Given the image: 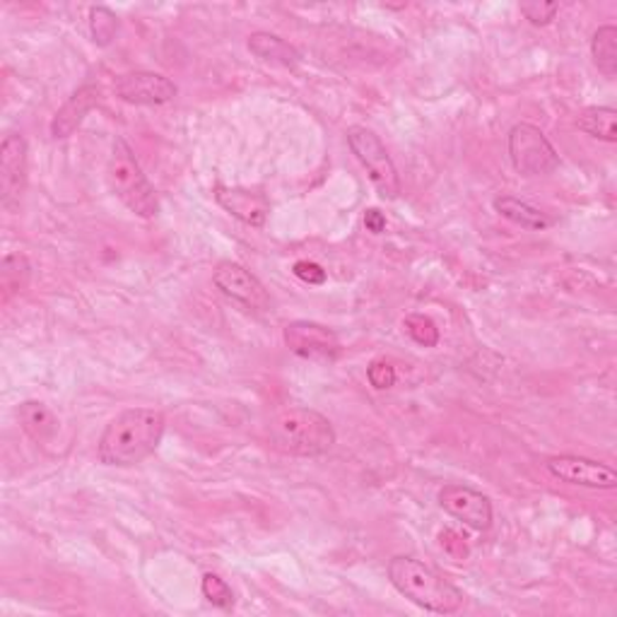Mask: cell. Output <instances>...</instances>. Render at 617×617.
Wrapping results in <instances>:
<instances>
[{
    "instance_id": "6da1fadb",
    "label": "cell",
    "mask_w": 617,
    "mask_h": 617,
    "mask_svg": "<svg viewBox=\"0 0 617 617\" xmlns=\"http://www.w3.org/2000/svg\"><path fill=\"white\" fill-rule=\"evenodd\" d=\"M167 419L155 408H128L102 432L97 456L109 468L138 466L160 449Z\"/></svg>"
},
{
    "instance_id": "7a4b0ae2",
    "label": "cell",
    "mask_w": 617,
    "mask_h": 617,
    "mask_svg": "<svg viewBox=\"0 0 617 617\" xmlns=\"http://www.w3.org/2000/svg\"><path fill=\"white\" fill-rule=\"evenodd\" d=\"M389 582L401 596L415 603L417 608L437 615H454L464 608V591L432 570L423 560L411 555H396L389 562Z\"/></svg>"
},
{
    "instance_id": "3957f363",
    "label": "cell",
    "mask_w": 617,
    "mask_h": 617,
    "mask_svg": "<svg viewBox=\"0 0 617 617\" xmlns=\"http://www.w3.org/2000/svg\"><path fill=\"white\" fill-rule=\"evenodd\" d=\"M268 435L275 449L299 458L323 456L336 444L331 419L305 405H295L275 415L268 425Z\"/></svg>"
},
{
    "instance_id": "277c9868",
    "label": "cell",
    "mask_w": 617,
    "mask_h": 617,
    "mask_svg": "<svg viewBox=\"0 0 617 617\" xmlns=\"http://www.w3.org/2000/svg\"><path fill=\"white\" fill-rule=\"evenodd\" d=\"M107 181L114 195L121 201L130 213L138 217H155L160 213V199L150 183L148 174L142 172L138 157L130 150L124 138H116L114 150L107 164Z\"/></svg>"
},
{
    "instance_id": "5b68a950",
    "label": "cell",
    "mask_w": 617,
    "mask_h": 617,
    "mask_svg": "<svg viewBox=\"0 0 617 617\" xmlns=\"http://www.w3.org/2000/svg\"><path fill=\"white\" fill-rule=\"evenodd\" d=\"M345 136L352 155L358 157L360 164L366 169V174H370L379 195L386 201H396L401 193V177L382 138L366 126H350Z\"/></svg>"
},
{
    "instance_id": "8992f818",
    "label": "cell",
    "mask_w": 617,
    "mask_h": 617,
    "mask_svg": "<svg viewBox=\"0 0 617 617\" xmlns=\"http://www.w3.org/2000/svg\"><path fill=\"white\" fill-rule=\"evenodd\" d=\"M509 160L521 177H547L560 167L555 146L533 124H517L509 130Z\"/></svg>"
},
{
    "instance_id": "52a82bcc",
    "label": "cell",
    "mask_w": 617,
    "mask_h": 617,
    "mask_svg": "<svg viewBox=\"0 0 617 617\" xmlns=\"http://www.w3.org/2000/svg\"><path fill=\"white\" fill-rule=\"evenodd\" d=\"M114 95L134 107H162L177 99L179 87L162 73L134 71L116 77Z\"/></svg>"
},
{
    "instance_id": "ba28073f",
    "label": "cell",
    "mask_w": 617,
    "mask_h": 617,
    "mask_svg": "<svg viewBox=\"0 0 617 617\" xmlns=\"http://www.w3.org/2000/svg\"><path fill=\"white\" fill-rule=\"evenodd\" d=\"M547 472L560 482L576 485V488L586 490H615L617 488V472L608 464L594 461L586 456L564 454L550 458L545 464Z\"/></svg>"
},
{
    "instance_id": "9c48e42d",
    "label": "cell",
    "mask_w": 617,
    "mask_h": 617,
    "mask_svg": "<svg viewBox=\"0 0 617 617\" xmlns=\"http://www.w3.org/2000/svg\"><path fill=\"white\" fill-rule=\"evenodd\" d=\"M439 507L446 514L461 521L464 526L472 531H488L492 526V502L488 494L480 490H472L468 485H444L437 494Z\"/></svg>"
},
{
    "instance_id": "30bf717a",
    "label": "cell",
    "mask_w": 617,
    "mask_h": 617,
    "mask_svg": "<svg viewBox=\"0 0 617 617\" xmlns=\"http://www.w3.org/2000/svg\"><path fill=\"white\" fill-rule=\"evenodd\" d=\"M213 283L222 295L246 309L266 311L270 307V295L264 283L242 264H234V260H222L213 273Z\"/></svg>"
},
{
    "instance_id": "8fae6325",
    "label": "cell",
    "mask_w": 617,
    "mask_h": 617,
    "mask_svg": "<svg viewBox=\"0 0 617 617\" xmlns=\"http://www.w3.org/2000/svg\"><path fill=\"white\" fill-rule=\"evenodd\" d=\"M285 345L290 348L297 358L333 362L340 358V340L336 331L317 321H292L283 331Z\"/></svg>"
},
{
    "instance_id": "7c38bea8",
    "label": "cell",
    "mask_w": 617,
    "mask_h": 617,
    "mask_svg": "<svg viewBox=\"0 0 617 617\" xmlns=\"http://www.w3.org/2000/svg\"><path fill=\"white\" fill-rule=\"evenodd\" d=\"M28 140L20 134L6 136L0 146V203L6 210H15L28 187Z\"/></svg>"
},
{
    "instance_id": "4fadbf2b",
    "label": "cell",
    "mask_w": 617,
    "mask_h": 617,
    "mask_svg": "<svg viewBox=\"0 0 617 617\" xmlns=\"http://www.w3.org/2000/svg\"><path fill=\"white\" fill-rule=\"evenodd\" d=\"M217 205L244 225L264 227L270 215V203L264 193L240 187H215Z\"/></svg>"
},
{
    "instance_id": "5bb4252c",
    "label": "cell",
    "mask_w": 617,
    "mask_h": 617,
    "mask_svg": "<svg viewBox=\"0 0 617 617\" xmlns=\"http://www.w3.org/2000/svg\"><path fill=\"white\" fill-rule=\"evenodd\" d=\"M99 104V87L97 85H83L81 89H75L68 97V102L56 111V116L51 118V138L63 140L71 138L77 128L83 126L85 116L95 109Z\"/></svg>"
},
{
    "instance_id": "9a60e30c",
    "label": "cell",
    "mask_w": 617,
    "mask_h": 617,
    "mask_svg": "<svg viewBox=\"0 0 617 617\" xmlns=\"http://www.w3.org/2000/svg\"><path fill=\"white\" fill-rule=\"evenodd\" d=\"M248 51L258 61L280 65V68H297L301 63L299 51L290 42H285L283 36L270 32H254L248 36Z\"/></svg>"
},
{
    "instance_id": "2e32d148",
    "label": "cell",
    "mask_w": 617,
    "mask_h": 617,
    "mask_svg": "<svg viewBox=\"0 0 617 617\" xmlns=\"http://www.w3.org/2000/svg\"><path fill=\"white\" fill-rule=\"evenodd\" d=\"M20 425L28 435L39 442V444H49L54 442V437L58 435V419L54 417L44 403L39 401H24L18 411Z\"/></svg>"
},
{
    "instance_id": "e0dca14e",
    "label": "cell",
    "mask_w": 617,
    "mask_h": 617,
    "mask_svg": "<svg viewBox=\"0 0 617 617\" xmlns=\"http://www.w3.org/2000/svg\"><path fill=\"white\" fill-rule=\"evenodd\" d=\"M494 210L504 220L514 222V225H519L523 230L541 232L553 225V220H550L545 213H541L535 205L521 201V199H514V195H500V199H494Z\"/></svg>"
},
{
    "instance_id": "ac0fdd59",
    "label": "cell",
    "mask_w": 617,
    "mask_h": 617,
    "mask_svg": "<svg viewBox=\"0 0 617 617\" xmlns=\"http://www.w3.org/2000/svg\"><path fill=\"white\" fill-rule=\"evenodd\" d=\"M576 126L586 136L603 142H617V111L613 107H588L576 118Z\"/></svg>"
},
{
    "instance_id": "d6986e66",
    "label": "cell",
    "mask_w": 617,
    "mask_h": 617,
    "mask_svg": "<svg viewBox=\"0 0 617 617\" xmlns=\"http://www.w3.org/2000/svg\"><path fill=\"white\" fill-rule=\"evenodd\" d=\"M591 58H594L596 68L613 77L617 75V28L615 24H603L598 32L591 39Z\"/></svg>"
},
{
    "instance_id": "ffe728a7",
    "label": "cell",
    "mask_w": 617,
    "mask_h": 617,
    "mask_svg": "<svg viewBox=\"0 0 617 617\" xmlns=\"http://www.w3.org/2000/svg\"><path fill=\"white\" fill-rule=\"evenodd\" d=\"M0 280H3L6 299L12 292H20L30 280V264L22 254H10L3 258V270H0Z\"/></svg>"
},
{
    "instance_id": "44dd1931",
    "label": "cell",
    "mask_w": 617,
    "mask_h": 617,
    "mask_svg": "<svg viewBox=\"0 0 617 617\" xmlns=\"http://www.w3.org/2000/svg\"><path fill=\"white\" fill-rule=\"evenodd\" d=\"M403 328L417 345H423V348L439 345V338H442L439 328L429 317H425V313H408V317L403 319Z\"/></svg>"
},
{
    "instance_id": "7402d4cb",
    "label": "cell",
    "mask_w": 617,
    "mask_h": 617,
    "mask_svg": "<svg viewBox=\"0 0 617 617\" xmlns=\"http://www.w3.org/2000/svg\"><path fill=\"white\" fill-rule=\"evenodd\" d=\"M89 30L97 46H109L118 34V18L109 8L97 6L89 10Z\"/></svg>"
},
{
    "instance_id": "603a6c76",
    "label": "cell",
    "mask_w": 617,
    "mask_h": 617,
    "mask_svg": "<svg viewBox=\"0 0 617 617\" xmlns=\"http://www.w3.org/2000/svg\"><path fill=\"white\" fill-rule=\"evenodd\" d=\"M201 591L203 596L208 598V603H213L215 608L220 610H232L234 608V591L232 586L222 579V576L208 572L201 582Z\"/></svg>"
},
{
    "instance_id": "cb8c5ba5",
    "label": "cell",
    "mask_w": 617,
    "mask_h": 617,
    "mask_svg": "<svg viewBox=\"0 0 617 617\" xmlns=\"http://www.w3.org/2000/svg\"><path fill=\"white\" fill-rule=\"evenodd\" d=\"M560 12L557 3H545V0H526L521 3V15L526 18L535 28H545L555 20V15Z\"/></svg>"
},
{
    "instance_id": "d4e9b609",
    "label": "cell",
    "mask_w": 617,
    "mask_h": 617,
    "mask_svg": "<svg viewBox=\"0 0 617 617\" xmlns=\"http://www.w3.org/2000/svg\"><path fill=\"white\" fill-rule=\"evenodd\" d=\"M366 379H370V384L374 389L386 391L396 384V370H393L391 362L376 358V360H372L370 366H366Z\"/></svg>"
},
{
    "instance_id": "484cf974",
    "label": "cell",
    "mask_w": 617,
    "mask_h": 617,
    "mask_svg": "<svg viewBox=\"0 0 617 617\" xmlns=\"http://www.w3.org/2000/svg\"><path fill=\"white\" fill-rule=\"evenodd\" d=\"M292 273L297 275L301 283H307V285H323L326 283V270L319 264H313V260H297Z\"/></svg>"
},
{
    "instance_id": "4316f807",
    "label": "cell",
    "mask_w": 617,
    "mask_h": 617,
    "mask_svg": "<svg viewBox=\"0 0 617 617\" xmlns=\"http://www.w3.org/2000/svg\"><path fill=\"white\" fill-rule=\"evenodd\" d=\"M364 227H366V232H372V234H382L386 230L384 213H379L376 208L366 210V213H364Z\"/></svg>"
}]
</instances>
